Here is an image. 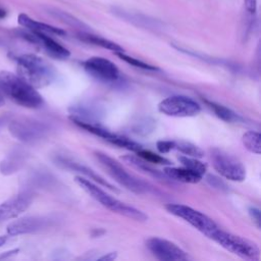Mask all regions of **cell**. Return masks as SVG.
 I'll return each mask as SVG.
<instances>
[{
    "label": "cell",
    "instance_id": "cell-30",
    "mask_svg": "<svg viewBox=\"0 0 261 261\" xmlns=\"http://www.w3.org/2000/svg\"><path fill=\"white\" fill-rule=\"evenodd\" d=\"M156 147L158 149V151L162 154L164 153H168L171 150H173L174 148V141H170V140H161L158 141L156 144Z\"/></svg>",
    "mask_w": 261,
    "mask_h": 261
},
{
    "label": "cell",
    "instance_id": "cell-3",
    "mask_svg": "<svg viewBox=\"0 0 261 261\" xmlns=\"http://www.w3.org/2000/svg\"><path fill=\"white\" fill-rule=\"evenodd\" d=\"M74 180L87 194L108 210L137 221H146L148 219V216L143 211L117 200L88 178L75 176Z\"/></svg>",
    "mask_w": 261,
    "mask_h": 261
},
{
    "label": "cell",
    "instance_id": "cell-22",
    "mask_svg": "<svg viewBox=\"0 0 261 261\" xmlns=\"http://www.w3.org/2000/svg\"><path fill=\"white\" fill-rule=\"evenodd\" d=\"M114 13L117 16H119L123 19H126L130 22H134L140 27H146V28H154V27L156 28L157 27L158 21H156L153 18H149L148 16L143 15L141 13H134L130 11H126L124 9H117V8L114 9Z\"/></svg>",
    "mask_w": 261,
    "mask_h": 261
},
{
    "label": "cell",
    "instance_id": "cell-37",
    "mask_svg": "<svg viewBox=\"0 0 261 261\" xmlns=\"http://www.w3.org/2000/svg\"><path fill=\"white\" fill-rule=\"evenodd\" d=\"M6 11L3 9V8H1L0 7V18H3V17H5L6 16Z\"/></svg>",
    "mask_w": 261,
    "mask_h": 261
},
{
    "label": "cell",
    "instance_id": "cell-14",
    "mask_svg": "<svg viewBox=\"0 0 261 261\" xmlns=\"http://www.w3.org/2000/svg\"><path fill=\"white\" fill-rule=\"evenodd\" d=\"M33 194L31 192H21L18 195L4 201L0 204V223L15 218L24 212L33 202Z\"/></svg>",
    "mask_w": 261,
    "mask_h": 261
},
{
    "label": "cell",
    "instance_id": "cell-15",
    "mask_svg": "<svg viewBox=\"0 0 261 261\" xmlns=\"http://www.w3.org/2000/svg\"><path fill=\"white\" fill-rule=\"evenodd\" d=\"M47 225V219L40 216H28L16 219L10 222L7 227L6 231L7 234L10 237L24 234V233H32L36 232Z\"/></svg>",
    "mask_w": 261,
    "mask_h": 261
},
{
    "label": "cell",
    "instance_id": "cell-38",
    "mask_svg": "<svg viewBox=\"0 0 261 261\" xmlns=\"http://www.w3.org/2000/svg\"><path fill=\"white\" fill-rule=\"evenodd\" d=\"M4 45H5V42H4V40L0 37V47H1V46H4Z\"/></svg>",
    "mask_w": 261,
    "mask_h": 261
},
{
    "label": "cell",
    "instance_id": "cell-24",
    "mask_svg": "<svg viewBox=\"0 0 261 261\" xmlns=\"http://www.w3.org/2000/svg\"><path fill=\"white\" fill-rule=\"evenodd\" d=\"M260 139H261V136L258 132L249 130L243 135L242 142L248 151L259 155L261 153Z\"/></svg>",
    "mask_w": 261,
    "mask_h": 261
},
{
    "label": "cell",
    "instance_id": "cell-25",
    "mask_svg": "<svg viewBox=\"0 0 261 261\" xmlns=\"http://www.w3.org/2000/svg\"><path fill=\"white\" fill-rule=\"evenodd\" d=\"M173 150H177L180 153L185 154L186 156H191V157H196V158H201L204 156V151L194 145L193 143L187 142V141H174V148Z\"/></svg>",
    "mask_w": 261,
    "mask_h": 261
},
{
    "label": "cell",
    "instance_id": "cell-17",
    "mask_svg": "<svg viewBox=\"0 0 261 261\" xmlns=\"http://www.w3.org/2000/svg\"><path fill=\"white\" fill-rule=\"evenodd\" d=\"M17 21L18 23L25 28L27 30L33 31V32H38V33H43V34H47V35H56V36H64L66 35L65 31H63L62 29H59L57 27L45 23V22H41L38 20L33 19L32 17H30L29 15H27L25 13H20L17 16Z\"/></svg>",
    "mask_w": 261,
    "mask_h": 261
},
{
    "label": "cell",
    "instance_id": "cell-19",
    "mask_svg": "<svg viewBox=\"0 0 261 261\" xmlns=\"http://www.w3.org/2000/svg\"><path fill=\"white\" fill-rule=\"evenodd\" d=\"M163 172L170 180H175V181H180L186 184H197L203 178L201 174L185 166L184 167L167 166L163 169Z\"/></svg>",
    "mask_w": 261,
    "mask_h": 261
},
{
    "label": "cell",
    "instance_id": "cell-21",
    "mask_svg": "<svg viewBox=\"0 0 261 261\" xmlns=\"http://www.w3.org/2000/svg\"><path fill=\"white\" fill-rule=\"evenodd\" d=\"M122 160L125 161L126 163H128L129 165L134 166L135 168H138L140 170H143L144 172L160 179V180H168L169 178L164 174V172H160L157 169H154L153 167H151L147 161L141 159L139 156H135V155H125L122 157Z\"/></svg>",
    "mask_w": 261,
    "mask_h": 261
},
{
    "label": "cell",
    "instance_id": "cell-26",
    "mask_svg": "<svg viewBox=\"0 0 261 261\" xmlns=\"http://www.w3.org/2000/svg\"><path fill=\"white\" fill-rule=\"evenodd\" d=\"M178 160L180 161V163L189 168V169H192L196 172H198L199 174H201L202 176H204V174L206 173L207 171V166L205 163L201 162L199 160V158H196V157H191V156H179L178 157Z\"/></svg>",
    "mask_w": 261,
    "mask_h": 261
},
{
    "label": "cell",
    "instance_id": "cell-39",
    "mask_svg": "<svg viewBox=\"0 0 261 261\" xmlns=\"http://www.w3.org/2000/svg\"><path fill=\"white\" fill-rule=\"evenodd\" d=\"M3 104H4V99L2 98V96H0V107L3 106Z\"/></svg>",
    "mask_w": 261,
    "mask_h": 261
},
{
    "label": "cell",
    "instance_id": "cell-35",
    "mask_svg": "<svg viewBox=\"0 0 261 261\" xmlns=\"http://www.w3.org/2000/svg\"><path fill=\"white\" fill-rule=\"evenodd\" d=\"M116 253L115 252H111V253H108L107 255H104L102 257H100L99 259L100 260H114L116 258Z\"/></svg>",
    "mask_w": 261,
    "mask_h": 261
},
{
    "label": "cell",
    "instance_id": "cell-11",
    "mask_svg": "<svg viewBox=\"0 0 261 261\" xmlns=\"http://www.w3.org/2000/svg\"><path fill=\"white\" fill-rule=\"evenodd\" d=\"M72 122H74L81 128H84L87 132H89V133H91V134H93L97 137H100L103 140L107 141L108 143H110L112 145H115L119 148H124V149L130 150L133 152H137L138 150H140L142 148V146L140 144H138L137 142H135V141H133V140L126 138V137H123V136L117 135L115 133H112V132L104 128L103 126H101L99 123L85 122V121L75 120V119H72Z\"/></svg>",
    "mask_w": 261,
    "mask_h": 261
},
{
    "label": "cell",
    "instance_id": "cell-8",
    "mask_svg": "<svg viewBox=\"0 0 261 261\" xmlns=\"http://www.w3.org/2000/svg\"><path fill=\"white\" fill-rule=\"evenodd\" d=\"M210 154L214 169L222 177L232 181H243L246 178V168L234 156L219 149H212Z\"/></svg>",
    "mask_w": 261,
    "mask_h": 261
},
{
    "label": "cell",
    "instance_id": "cell-31",
    "mask_svg": "<svg viewBox=\"0 0 261 261\" xmlns=\"http://www.w3.org/2000/svg\"><path fill=\"white\" fill-rule=\"evenodd\" d=\"M206 180H207V182H208L211 187H213V188H215V189H218V190H227L226 185H225L220 178H218V177L215 176V175L208 174V175L206 176Z\"/></svg>",
    "mask_w": 261,
    "mask_h": 261
},
{
    "label": "cell",
    "instance_id": "cell-20",
    "mask_svg": "<svg viewBox=\"0 0 261 261\" xmlns=\"http://www.w3.org/2000/svg\"><path fill=\"white\" fill-rule=\"evenodd\" d=\"M77 38L81 41L85 42V43L93 44L95 46H99V47H102L104 49L111 50L113 52H122L123 51V48L121 46H119L118 44H116V43H114L110 40H107L103 37L91 34V33H85V32L79 33Z\"/></svg>",
    "mask_w": 261,
    "mask_h": 261
},
{
    "label": "cell",
    "instance_id": "cell-32",
    "mask_svg": "<svg viewBox=\"0 0 261 261\" xmlns=\"http://www.w3.org/2000/svg\"><path fill=\"white\" fill-rule=\"evenodd\" d=\"M249 214L251 216V218L253 219V221L255 222L256 226L259 228L260 227V210L256 207H250L249 208Z\"/></svg>",
    "mask_w": 261,
    "mask_h": 261
},
{
    "label": "cell",
    "instance_id": "cell-6",
    "mask_svg": "<svg viewBox=\"0 0 261 261\" xmlns=\"http://www.w3.org/2000/svg\"><path fill=\"white\" fill-rule=\"evenodd\" d=\"M8 129L12 137L27 144L39 142L49 133V126L46 123L30 117L10 119Z\"/></svg>",
    "mask_w": 261,
    "mask_h": 261
},
{
    "label": "cell",
    "instance_id": "cell-5",
    "mask_svg": "<svg viewBox=\"0 0 261 261\" xmlns=\"http://www.w3.org/2000/svg\"><path fill=\"white\" fill-rule=\"evenodd\" d=\"M208 238L226 251L243 259L258 260L260 257V250L255 243L243 237L222 230L219 227L216 228Z\"/></svg>",
    "mask_w": 261,
    "mask_h": 261
},
{
    "label": "cell",
    "instance_id": "cell-12",
    "mask_svg": "<svg viewBox=\"0 0 261 261\" xmlns=\"http://www.w3.org/2000/svg\"><path fill=\"white\" fill-rule=\"evenodd\" d=\"M83 66L88 74L101 82L111 83L119 77L117 66L112 61L103 57H91L83 63Z\"/></svg>",
    "mask_w": 261,
    "mask_h": 261
},
{
    "label": "cell",
    "instance_id": "cell-33",
    "mask_svg": "<svg viewBox=\"0 0 261 261\" xmlns=\"http://www.w3.org/2000/svg\"><path fill=\"white\" fill-rule=\"evenodd\" d=\"M244 5L246 10L251 13L255 14L257 11V0H244Z\"/></svg>",
    "mask_w": 261,
    "mask_h": 261
},
{
    "label": "cell",
    "instance_id": "cell-13",
    "mask_svg": "<svg viewBox=\"0 0 261 261\" xmlns=\"http://www.w3.org/2000/svg\"><path fill=\"white\" fill-rule=\"evenodd\" d=\"M21 37L25 39L27 41L42 46L44 50L53 58L56 59H67L70 56V52L68 49H66L64 46L59 44L57 41H55L53 38H51L50 35L33 32L28 30L27 32H21Z\"/></svg>",
    "mask_w": 261,
    "mask_h": 261
},
{
    "label": "cell",
    "instance_id": "cell-27",
    "mask_svg": "<svg viewBox=\"0 0 261 261\" xmlns=\"http://www.w3.org/2000/svg\"><path fill=\"white\" fill-rule=\"evenodd\" d=\"M48 11H49V13L52 14L54 17L58 18V19L61 20L62 22L67 23V24H69V25H71V27L82 28V29H83L84 27H86L85 23H83L80 19L75 18L73 15L69 14V13L66 12V11H62V10L56 9V8H49Z\"/></svg>",
    "mask_w": 261,
    "mask_h": 261
},
{
    "label": "cell",
    "instance_id": "cell-9",
    "mask_svg": "<svg viewBox=\"0 0 261 261\" xmlns=\"http://www.w3.org/2000/svg\"><path fill=\"white\" fill-rule=\"evenodd\" d=\"M158 110L167 116L191 117L201 111V106L188 96L175 95L162 100L158 105Z\"/></svg>",
    "mask_w": 261,
    "mask_h": 261
},
{
    "label": "cell",
    "instance_id": "cell-29",
    "mask_svg": "<svg viewBox=\"0 0 261 261\" xmlns=\"http://www.w3.org/2000/svg\"><path fill=\"white\" fill-rule=\"evenodd\" d=\"M115 54L121 59L123 60L124 62L128 63L129 65L132 66H135V67H138V68H142V69H145V70H157L158 68L154 65H151V64H148L142 60H139L135 57H132V56H128L126 54H124V52H115Z\"/></svg>",
    "mask_w": 261,
    "mask_h": 261
},
{
    "label": "cell",
    "instance_id": "cell-2",
    "mask_svg": "<svg viewBox=\"0 0 261 261\" xmlns=\"http://www.w3.org/2000/svg\"><path fill=\"white\" fill-rule=\"evenodd\" d=\"M18 75L36 89L53 83L56 70L51 63L35 54H22L15 58Z\"/></svg>",
    "mask_w": 261,
    "mask_h": 261
},
{
    "label": "cell",
    "instance_id": "cell-28",
    "mask_svg": "<svg viewBox=\"0 0 261 261\" xmlns=\"http://www.w3.org/2000/svg\"><path fill=\"white\" fill-rule=\"evenodd\" d=\"M136 153H137V156H139L141 159H143L147 162H150V163H154V164H169L170 163L163 156H160L150 150H146L143 147L140 150H138Z\"/></svg>",
    "mask_w": 261,
    "mask_h": 261
},
{
    "label": "cell",
    "instance_id": "cell-7",
    "mask_svg": "<svg viewBox=\"0 0 261 261\" xmlns=\"http://www.w3.org/2000/svg\"><path fill=\"white\" fill-rule=\"evenodd\" d=\"M165 208L170 214L184 219L207 238L218 228V225L210 217L190 206L184 204H167Z\"/></svg>",
    "mask_w": 261,
    "mask_h": 261
},
{
    "label": "cell",
    "instance_id": "cell-34",
    "mask_svg": "<svg viewBox=\"0 0 261 261\" xmlns=\"http://www.w3.org/2000/svg\"><path fill=\"white\" fill-rule=\"evenodd\" d=\"M9 120H10V115H8V114L1 115V116H0V129H1L6 123H8Z\"/></svg>",
    "mask_w": 261,
    "mask_h": 261
},
{
    "label": "cell",
    "instance_id": "cell-4",
    "mask_svg": "<svg viewBox=\"0 0 261 261\" xmlns=\"http://www.w3.org/2000/svg\"><path fill=\"white\" fill-rule=\"evenodd\" d=\"M95 156L100 162L101 166L106 170V172L115 181H117L120 186L124 187L128 191L136 194H149L154 192L156 193V190H154L153 186L130 174L126 169L123 168V166L118 161L111 158L109 155L98 151L95 152Z\"/></svg>",
    "mask_w": 261,
    "mask_h": 261
},
{
    "label": "cell",
    "instance_id": "cell-1",
    "mask_svg": "<svg viewBox=\"0 0 261 261\" xmlns=\"http://www.w3.org/2000/svg\"><path fill=\"white\" fill-rule=\"evenodd\" d=\"M0 90L16 104L31 109L43 105V97L36 88L27 83L18 74L7 70L0 71Z\"/></svg>",
    "mask_w": 261,
    "mask_h": 261
},
{
    "label": "cell",
    "instance_id": "cell-36",
    "mask_svg": "<svg viewBox=\"0 0 261 261\" xmlns=\"http://www.w3.org/2000/svg\"><path fill=\"white\" fill-rule=\"evenodd\" d=\"M7 239H8V237L0 236V247H2L3 245H5V243L7 242Z\"/></svg>",
    "mask_w": 261,
    "mask_h": 261
},
{
    "label": "cell",
    "instance_id": "cell-16",
    "mask_svg": "<svg viewBox=\"0 0 261 261\" xmlns=\"http://www.w3.org/2000/svg\"><path fill=\"white\" fill-rule=\"evenodd\" d=\"M55 163L57 165H59L60 167H63V168H66V169H70V170H73V171H77V172L84 174L86 177H88L90 179H93L94 181L99 182L100 185L108 188L109 190L117 192L116 188L114 186H112L110 182H108L104 177H102L101 175L96 173L93 169H91V168H89V167H87V166H85V165H83L81 163L74 162L72 160H69V159L61 157V156H58V157L55 158Z\"/></svg>",
    "mask_w": 261,
    "mask_h": 261
},
{
    "label": "cell",
    "instance_id": "cell-23",
    "mask_svg": "<svg viewBox=\"0 0 261 261\" xmlns=\"http://www.w3.org/2000/svg\"><path fill=\"white\" fill-rule=\"evenodd\" d=\"M206 103L212 109V111L215 113V115L223 121L238 122L242 119L239 114H237L234 111H232L230 108H228L224 105H221V104H218L215 102H211V101H206Z\"/></svg>",
    "mask_w": 261,
    "mask_h": 261
},
{
    "label": "cell",
    "instance_id": "cell-18",
    "mask_svg": "<svg viewBox=\"0 0 261 261\" xmlns=\"http://www.w3.org/2000/svg\"><path fill=\"white\" fill-rule=\"evenodd\" d=\"M27 153L20 149H14L0 163V171L4 175L12 174L18 171L24 164Z\"/></svg>",
    "mask_w": 261,
    "mask_h": 261
},
{
    "label": "cell",
    "instance_id": "cell-10",
    "mask_svg": "<svg viewBox=\"0 0 261 261\" xmlns=\"http://www.w3.org/2000/svg\"><path fill=\"white\" fill-rule=\"evenodd\" d=\"M146 247L155 258L161 261H185L190 259L186 251L165 239L151 238L147 240Z\"/></svg>",
    "mask_w": 261,
    "mask_h": 261
}]
</instances>
